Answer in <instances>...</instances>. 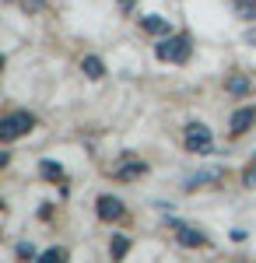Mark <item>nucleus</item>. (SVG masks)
<instances>
[{"label":"nucleus","instance_id":"nucleus-1","mask_svg":"<svg viewBox=\"0 0 256 263\" xmlns=\"http://www.w3.org/2000/svg\"><path fill=\"white\" fill-rule=\"evenodd\" d=\"M155 57L161 63H186L190 60V39L186 35H165L155 46Z\"/></svg>","mask_w":256,"mask_h":263},{"label":"nucleus","instance_id":"nucleus-2","mask_svg":"<svg viewBox=\"0 0 256 263\" xmlns=\"http://www.w3.org/2000/svg\"><path fill=\"white\" fill-rule=\"evenodd\" d=\"M32 126H35V116H32V112H7V116L0 120V141H18Z\"/></svg>","mask_w":256,"mask_h":263},{"label":"nucleus","instance_id":"nucleus-3","mask_svg":"<svg viewBox=\"0 0 256 263\" xmlns=\"http://www.w3.org/2000/svg\"><path fill=\"white\" fill-rule=\"evenodd\" d=\"M182 144H186V151H193V155H211V130L204 126V123H186V130H182Z\"/></svg>","mask_w":256,"mask_h":263},{"label":"nucleus","instance_id":"nucleus-4","mask_svg":"<svg viewBox=\"0 0 256 263\" xmlns=\"http://www.w3.org/2000/svg\"><path fill=\"white\" fill-rule=\"evenodd\" d=\"M225 179V168L221 165H211V168H200L193 176H186V190H197V186H214V182Z\"/></svg>","mask_w":256,"mask_h":263},{"label":"nucleus","instance_id":"nucleus-5","mask_svg":"<svg viewBox=\"0 0 256 263\" xmlns=\"http://www.w3.org/2000/svg\"><path fill=\"white\" fill-rule=\"evenodd\" d=\"M99 218L102 221H119L123 214H126V207H123V200L119 197H113V193H105V197H99Z\"/></svg>","mask_w":256,"mask_h":263},{"label":"nucleus","instance_id":"nucleus-6","mask_svg":"<svg viewBox=\"0 0 256 263\" xmlns=\"http://www.w3.org/2000/svg\"><path fill=\"white\" fill-rule=\"evenodd\" d=\"M176 242H182L186 249H200V246H207V235L197 232V228H190V224L176 221Z\"/></svg>","mask_w":256,"mask_h":263},{"label":"nucleus","instance_id":"nucleus-7","mask_svg":"<svg viewBox=\"0 0 256 263\" xmlns=\"http://www.w3.org/2000/svg\"><path fill=\"white\" fill-rule=\"evenodd\" d=\"M253 123H256V109H253V105H242V109L232 112V123H228V126H232V134L239 137V134H246Z\"/></svg>","mask_w":256,"mask_h":263},{"label":"nucleus","instance_id":"nucleus-8","mask_svg":"<svg viewBox=\"0 0 256 263\" xmlns=\"http://www.w3.org/2000/svg\"><path fill=\"white\" fill-rule=\"evenodd\" d=\"M144 172H148V165L140 162V158H126L119 168H113V179L126 182V179H137V176H144Z\"/></svg>","mask_w":256,"mask_h":263},{"label":"nucleus","instance_id":"nucleus-9","mask_svg":"<svg viewBox=\"0 0 256 263\" xmlns=\"http://www.w3.org/2000/svg\"><path fill=\"white\" fill-rule=\"evenodd\" d=\"M140 28L148 32V35H169V21L161 18V14H140Z\"/></svg>","mask_w":256,"mask_h":263},{"label":"nucleus","instance_id":"nucleus-10","mask_svg":"<svg viewBox=\"0 0 256 263\" xmlns=\"http://www.w3.org/2000/svg\"><path fill=\"white\" fill-rule=\"evenodd\" d=\"M81 70H84V74H88L92 81H99V78H105V63H102L99 57H95V53H88V57L81 60Z\"/></svg>","mask_w":256,"mask_h":263},{"label":"nucleus","instance_id":"nucleus-11","mask_svg":"<svg viewBox=\"0 0 256 263\" xmlns=\"http://www.w3.org/2000/svg\"><path fill=\"white\" fill-rule=\"evenodd\" d=\"M232 14L239 21H256V0H232Z\"/></svg>","mask_w":256,"mask_h":263},{"label":"nucleus","instance_id":"nucleus-12","mask_svg":"<svg viewBox=\"0 0 256 263\" xmlns=\"http://www.w3.org/2000/svg\"><path fill=\"white\" fill-rule=\"evenodd\" d=\"M225 91H228V95H239V99L249 95V78H246V74H232V78L225 81Z\"/></svg>","mask_w":256,"mask_h":263},{"label":"nucleus","instance_id":"nucleus-13","mask_svg":"<svg viewBox=\"0 0 256 263\" xmlns=\"http://www.w3.org/2000/svg\"><path fill=\"white\" fill-rule=\"evenodd\" d=\"M126 249H130V239H126V235H113V239H109V253H113V260H123Z\"/></svg>","mask_w":256,"mask_h":263},{"label":"nucleus","instance_id":"nucleus-14","mask_svg":"<svg viewBox=\"0 0 256 263\" xmlns=\"http://www.w3.org/2000/svg\"><path fill=\"white\" fill-rule=\"evenodd\" d=\"M42 176H46V179H57V182L67 179V172H63L57 162H42Z\"/></svg>","mask_w":256,"mask_h":263},{"label":"nucleus","instance_id":"nucleus-15","mask_svg":"<svg viewBox=\"0 0 256 263\" xmlns=\"http://www.w3.org/2000/svg\"><path fill=\"white\" fill-rule=\"evenodd\" d=\"M242 182H246V186H249V190H253L256 186V158L249 165H246V172H242Z\"/></svg>","mask_w":256,"mask_h":263},{"label":"nucleus","instance_id":"nucleus-16","mask_svg":"<svg viewBox=\"0 0 256 263\" xmlns=\"http://www.w3.org/2000/svg\"><path fill=\"white\" fill-rule=\"evenodd\" d=\"M39 263H63V253L60 249H49V253H42Z\"/></svg>","mask_w":256,"mask_h":263},{"label":"nucleus","instance_id":"nucleus-17","mask_svg":"<svg viewBox=\"0 0 256 263\" xmlns=\"http://www.w3.org/2000/svg\"><path fill=\"white\" fill-rule=\"evenodd\" d=\"M18 256H21V260L35 256V246H32V242H18Z\"/></svg>","mask_w":256,"mask_h":263}]
</instances>
